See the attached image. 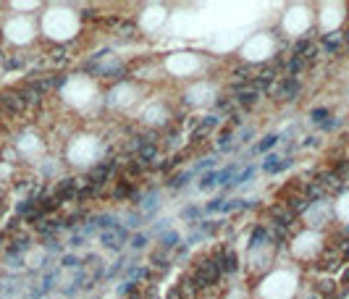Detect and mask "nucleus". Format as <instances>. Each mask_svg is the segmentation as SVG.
<instances>
[{"label":"nucleus","instance_id":"obj_1","mask_svg":"<svg viewBox=\"0 0 349 299\" xmlns=\"http://www.w3.org/2000/svg\"><path fill=\"white\" fill-rule=\"evenodd\" d=\"M126 242H129L126 226H116V228H111V231H100V244L108 247V249H121Z\"/></svg>","mask_w":349,"mask_h":299},{"label":"nucleus","instance_id":"obj_2","mask_svg":"<svg viewBox=\"0 0 349 299\" xmlns=\"http://www.w3.org/2000/svg\"><path fill=\"white\" fill-rule=\"evenodd\" d=\"M234 92H236V103L242 108H252L260 97V92L255 87H244V84H234Z\"/></svg>","mask_w":349,"mask_h":299},{"label":"nucleus","instance_id":"obj_3","mask_svg":"<svg viewBox=\"0 0 349 299\" xmlns=\"http://www.w3.org/2000/svg\"><path fill=\"white\" fill-rule=\"evenodd\" d=\"M0 105H3L8 113H18L27 103H24V97H21V95H16V92H3V95H0Z\"/></svg>","mask_w":349,"mask_h":299},{"label":"nucleus","instance_id":"obj_4","mask_svg":"<svg viewBox=\"0 0 349 299\" xmlns=\"http://www.w3.org/2000/svg\"><path fill=\"white\" fill-rule=\"evenodd\" d=\"M215 260H218V265H221V273H236V268H239V260H236V255L231 249H223Z\"/></svg>","mask_w":349,"mask_h":299},{"label":"nucleus","instance_id":"obj_5","mask_svg":"<svg viewBox=\"0 0 349 299\" xmlns=\"http://www.w3.org/2000/svg\"><path fill=\"white\" fill-rule=\"evenodd\" d=\"M297 92H299V82L294 76H289V79H283L281 87H278V100H292Z\"/></svg>","mask_w":349,"mask_h":299},{"label":"nucleus","instance_id":"obj_6","mask_svg":"<svg viewBox=\"0 0 349 299\" xmlns=\"http://www.w3.org/2000/svg\"><path fill=\"white\" fill-rule=\"evenodd\" d=\"M79 189H76V181L74 178H66V181H60V187H58V202H66L71 197H76Z\"/></svg>","mask_w":349,"mask_h":299},{"label":"nucleus","instance_id":"obj_7","mask_svg":"<svg viewBox=\"0 0 349 299\" xmlns=\"http://www.w3.org/2000/svg\"><path fill=\"white\" fill-rule=\"evenodd\" d=\"M292 166V160H281V157H276V155H271L265 163H263V168L268 171V173H278V171H286Z\"/></svg>","mask_w":349,"mask_h":299},{"label":"nucleus","instance_id":"obj_8","mask_svg":"<svg viewBox=\"0 0 349 299\" xmlns=\"http://www.w3.org/2000/svg\"><path fill=\"white\" fill-rule=\"evenodd\" d=\"M155 155H158V147H155V142H145L142 147H139V163L145 166V163H150V160H155Z\"/></svg>","mask_w":349,"mask_h":299},{"label":"nucleus","instance_id":"obj_9","mask_svg":"<svg viewBox=\"0 0 349 299\" xmlns=\"http://www.w3.org/2000/svg\"><path fill=\"white\" fill-rule=\"evenodd\" d=\"M271 215H273V221H276L278 226H292V223H294V213H292V210L273 208V210H271Z\"/></svg>","mask_w":349,"mask_h":299},{"label":"nucleus","instance_id":"obj_10","mask_svg":"<svg viewBox=\"0 0 349 299\" xmlns=\"http://www.w3.org/2000/svg\"><path fill=\"white\" fill-rule=\"evenodd\" d=\"M53 281H55V273H48V275H45V281H42L37 289H32V296L37 299V296H45V294H50V289H53Z\"/></svg>","mask_w":349,"mask_h":299},{"label":"nucleus","instance_id":"obj_11","mask_svg":"<svg viewBox=\"0 0 349 299\" xmlns=\"http://www.w3.org/2000/svg\"><path fill=\"white\" fill-rule=\"evenodd\" d=\"M213 126H218V118H215V116H208V118H202V121H200V126L194 129V134H192V139H200V136H202L205 131H210Z\"/></svg>","mask_w":349,"mask_h":299},{"label":"nucleus","instance_id":"obj_12","mask_svg":"<svg viewBox=\"0 0 349 299\" xmlns=\"http://www.w3.org/2000/svg\"><path fill=\"white\" fill-rule=\"evenodd\" d=\"M278 139H281L278 134H268L263 142H257V145H255V150H252V152H268V150H273V147L278 145Z\"/></svg>","mask_w":349,"mask_h":299},{"label":"nucleus","instance_id":"obj_13","mask_svg":"<svg viewBox=\"0 0 349 299\" xmlns=\"http://www.w3.org/2000/svg\"><path fill=\"white\" fill-rule=\"evenodd\" d=\"M55 208H58V197H45V200L37 202V213H39V215H48V213H53Z\"/></svg>","mask_w":349,"mask_h":299},{"label":"nucleus","instance_id":"obj_14","mask_svg":"<svg viewBox=\"0 0 349 299\" xmlns=\"http://www.w3.org/2000/svg\"><path fill=\"white\" fill-rule=\"evenodd\" d=\"M236 168H239V163H231L229 168L218 171V181H221V184H231V181L236 178Z\"/></svg>","mask_w":349,"mask_h":299},{"label":"nucleus","instance_id":"obj_15","mask_svg":"<svg viewBox=\"0 0 349 299\" xmlns=\"http://www.w3.org/2000/svg\"><path fill=\"white\" fill-rule=\"evenodd\" d=\"M95 226L100 228V231H111V228H116L118 223H116L113 215H100V218H95Z\"/></svg>","mask_w":349,"mask_h":299},{"label":"nucleus","instance_id":"obj_16","mask_svg":"<svg viewBox=\"0 0 349 299\" xmlns=\"http://www.w3.org/2000/svg\"><path fill=\"white\" fill-rule=\"evenodd\" d=\"M176 242H179V234H176V231H168V234L160 236V249H163V252H166V249H173V247H176Z\"/></svg>","mask_w":349,"mask_h":299},{"label":"nucleus","instance_id":"obj_17","mask_svg":"<svg viewBox=\"0 0 349 299\" xmlns=\"http://www.w3.org/2000/svg\"><path fill=\"white\" fill-rule=\"evenodd\" d=\"M192 178V171H184V173H176V176H173L171 181H168V187L171 189H179V187H184V184Z\"/></svg>","mask_w":349,"mask_h":299},{"label":"nucleus","instance_id":"obj_18","mask_svg":"<svg viewBox=\"0 0 349 299\" xmlns=\"http://www.w3.org/2000/svg\"><path fill=\"white\" fill-rule=\"evenodd\" d=\"M215 184H218V171L202 173V178H200V189H210V187H215Z\"/></svg>","mask_w":349,"mask_h":299},{"label":"nucleus","instance_id":"obj_19","mask_svg":"<svg viewBox=\"0 0 349 299\" xmlns=\"http://www.w3.org/2000/svg\"><path fill=\"white\" fill-rule=\"evenodd\" d=\"M34 210H37V200H24V202L18 205V215H27L29 218Z\"/></svg>","mask_w":349,"mask_h":299},{"label":"nucleus","instance_id":"obj_20","mask_svg":"<svg viewBox=\"0 0 349 299\" xmlns=\"http://www.w3.org/2000/svg\"><path fill=\"white\" fill-rule=\"evenodd\" d=\"M265 236H268V231H265L263 226H260V228H255V231H252V236H250V247H260V242H263Z\"/></svg>","mask_w":349,"mask_h":299},{"label":"nucleus","instance_id":"obj_21","mask_svg":"<svg viewBox=\"0 0 349 299\" xmlns=\"http://www.w3.org/2000/svg\"><path fill=\"white\" fill-rule=\"evenodd\" d=\"M252 176H255V166H250V168H244L242 173H239V176H236V178L231 181V187H239V184H244V181H247V178H252Z\"/></svg>","mask_w":349,"mask_h":299},{"label":"nucleus","instance_id":"obj_22","mask_svg":"<svg viewBox=\"0 0 349 299\" xmlns=\"http://www.w3.org/2000/svg\"><path fill=\"white\" fill-rule=\"evenodd\" d=\"M27 247H29V239H27V236H21V239H16V242H13V247L8 249V255H16V252H24Z\"/></svg>","mask_w":349,"mask_h":299},{"label":"nucleus","instance_id":"obj_23","mask_svg":"<svg viewBox=\"0 0 349 299\" xmlns=\"http://www.w3.org/2000/svg\"><path fill=\"white\" fill-rule=\"evenodd\" d=\"M325 118H329V110H325V108H315L313 110V121L315 124H325Z\"/></svg>","mask_w":349,"mask_h":299},{"label":"nucleus","instance_id":"obj_24","mask_svg":"<svg viewBox=\"0 0 349 299\" xmlns=\"http://www.w3.org/2000/svg\"><path fill=\"white\" fill-rule=\"evenodd\" d=\"M307 48H310V39H299L294 45V58H299L302 53H307Z\"/></svg>","mask_w":349,"mask_h":299},{"label":"nucleus","instance_id":"obj_25","mask_svg":"<svg viewBox=\"0 0 349 299\" xmlns=\"http://www.w3.org/2000/svg\"><path fill=\"white\" fill-rule=\"evenodd\" d=\"M118 294H129V296L137 294V284H134V281H126V284H121V286H118Z\"/></svg>","mask_w":349,"mask_h":299},{"label":"nucleus","instance_id":"obj_26","mask_svg":"<svg viewBox=\"0 0 349 299\" xmlns=\"http://www.w3.org/2000/svg\"><path fill=\"white\" fill-rule=\"evenodd\" d=\"M60 265H63V268H76V265H81V263H79L74 255H63V257H60Z\"/></svg>","mask_w":349,"mask_h":299},{"label":"nucleus","instance_id":"obj_27","mask_svg":"<svg viewBox=\"0 0 349 299\" xmlns=\"http://www.w3.org/2000/svg\"><path fill=\"white\" fill-rule=\"evenodd\" d=\"M197 215H200V208H184V210H181V218H184V221H194Z\"/></svg>","mask_w":349,"mask_h":299},{"label":"nucleus","instance_id":"obj_28","mask_svg":"<svg viewBox=\"0 0 349 299\" xmlns=\"http://www.w3.org/2000/svg\"><path fill=\"white\" fill-rule=\"evenodd\" d=\"M221 205H223V200H213V202H208V205H205V213H221Z\"/></svg>","mask_w":349,"mask_h":299},{"label":"nucleus","instance_id":"obj_29","mask_svg":"<svg viewBox=\"0 0 349 299\" xmlns=\"http://www.w3.org/2000/svg\"><path fill=\"white\" fill-rule=\"evenodd\" d=\"M145 244H147V236H145V234H137V236H132V247H134V249H142Z\"/></svg>","mask_w":349,"mask_h":299},{"label":"nucleus","instance_id":"obj_30","mask_svg":"<svg viewBox=\"0 0 349 299\" xmlns=\"http://www.w3.org/2000/svg\"><path fill=\"white\" fill-rule=\"evenodd\" d=\"M132 194V187H129V184H118V189H116V197L121 200V197H129Z\"/></svg>","mask_w":349,"mask_h":299},{"label":"nucleus","instance_id":"obj_31","mask_svg":"<svg viewBox=\"0 0 349 299\" xmlns=\"http://www.w3.org/2000/svg\"><path fill=\"white\" fill-rule=\"evenodd\" d=\"M152 265H158L160 270H166V268H168V263L163 260V255H160V252H155V255H152Z\"/></svg>","mask_w":349,"mask_h":299},{"label":"nucleus","instance_id":"obj_32","mask_svg":"<svg viewBox=\"0 0 349 299\" xmlns=\"http://www.w3.org/2000/svg\"><path fill=\"white\" fill-rule=\"evenodd\" d=\"M299 68H302V58H294V61H292V63H289V74H292V76H294V74H297V71H299Z\"/></svg>","mask_w":349,"mask_h":299},{"label":"nucleus","instance_id":"obj_33","mask_svg":"<svg viewBox=\"0 0 349 299\" xmlns=\"http://www.w3.org/2000/svg\"><path fill=\"white\" fill-rule=\"evenodd\" d=\"M168 299H181V286H173L168 291Z\"/></svg>","mask_w":349,"mask_h":299},{"label":"nucleus","instance_id":"obj_34","mask_svg":"<svg viewBox=\"0 0 349 299\" xmlns=\"http://www.w3.org/2000/svg\"><path fill=\"white\" fill-rule=\"evenodd\" d=\"M84 239H87L84 234H76V236L71 239V247H79V244H84Z\"/></svg>","mask_w":349,"mask_h":299},{"label":"nucleus","instance_id":"obj_35","mask_svg":"<svg viewBox=\"0 0 349 299\" xmlns=\"http://www.w3.org/2000/svg\"><path fill=\"white\" fill-rule=\"evenodd\" d=\"M126 171H129V173H139V171H142V163H132Z\"/></svg>","mask_w":349,"mask_h":299},{"label":"nucleus","instance_id":"obj_36","mask_svg":"<svg viewBox=\"0 0 349 299\" xmlns=\"http://www.w3.org/2000/svg\"><path fill=\"white\" fill-rule=\"evenodd\" d=\"M336 126H339V121H325V124H323L325 131H331V129H336Z\"/></svg>","mask_w":349,"mask_h":299},{"label":"nucleus","instance_id":"obj_37","mask_svg":"<svg viewBox=\"0 0 349 299\" xmlns=\"http://www.w3.org/2000/svg\"><path fill=\"white\" fill-rule=\"evenodd\" d=\"M129 299H145L142 294H132V296H129Z\"/></svg>","mask_w":349,"mask_h":299},{"label":"nucleus","instance_id":"obj_38","mask_svg":"<svg viewBox=\"0 0 349 299\" xmlns=\"http://www.w3.org/2000/svg\"><path fill=\"white\" fill-rule=\"evenodd\" d=\"M346 42H349V29H346Z\"/></svg>","mask_w":349,"mask_h":299},{"label":"nucleus","instance_id":"obj_39","mask_svg":"<svg viewBox=\"0 0 349 299\" xmlns=\"http://www.w3.org/2000/svg\"><path fill=\"white\" fill-rule=\"evenodd\" d=\"M307 299H315V296H307Z\"/></svg>","mask_w":349,"mask_h":299}]
</instances>
